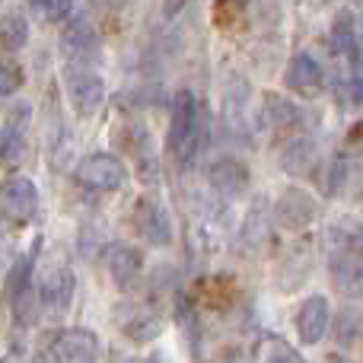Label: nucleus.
I'll return each mask as SVG.
<instances>
[{"mask_svg": "<svg viewBox=\"0 0 363 363\" xmlns=\"http://www.w3.org/2000/svg\"><path fill=\"white\" fill-rule=\"evenodd\" d=\"M29 4L48 19H67L70 13V0H29Z\"/></svg>", "mask_w": 363, "mask_h": 363, "instance_id": "obj_23", "label": "nucleus"}, {"mask_svg": "<svg viewBox=\"0 0 363 363\" xmlns=\"http://www.w3.org/2000/svg\"><path fill=\"white\" fill-rule=\"evenodd\" d=\"M322 83H325V70L313 55L300 51V55L290 57L287 70H284V86L290 93L300 96V99H313V96L322 93Z\"/></svg>", "mask_w": 363, "mask_h": 363, "instance_id": "obj_8", "label": "nucleus"}, {"mask_svg": "<svg viewBox=\"0 0 363 363\" xmlns=\"http://www.w3.org/2000/svg\"><path fill=\"white\" fill-rule=\"evenodd\" d=\"M26 74L23 67H19L16 61H6V57H0V102L10 99L13 93H16L19 86H23Z\"/></svg>", "mask_w": 363, "mask_h": 363, "instance_id": "obj_22", "label": "nucleus"}, {"mask_svg": "<svg viewBox=\"0 0 363 363\" xmlns=\"http://www.w3.org/2000/svg\"><path fill=\"white\" fill-rule=\"evenodd\" d=\"M332 284L338 294L351 296V300L363 296V252L360 249L345 245V249L335 252L332 255Z\"/></svg>", "mask_w": 363, "mask_h": 363, "instance_id": "obj_14", "label": "nucleus"}, {"mask_svg": "<svg viewBox=\"0 0 363 363\" xmlns=\"http://www.w3.org/2000/svg\"><path fill=\"white\" fill-rule=\"evenodd\" d=\"M332 45H335V51H341V55H347V57H357V51L363 48L360 45V29H357V16H354L351 10H345V13L335 16Z\"/></svg>", "mask_w": 363, "mask_h": 363, "instance_id": "obj_18", "label": "nucleus"}, {"mask_svg": "<svg viewBox=\"0 0 363 363\" xmlns=\"http://www.w3.org/2000/svg\"><path fill=\"white\" fill-rule=\"evenodd\" d=\"M118 325L128 338L140 341V345H144V341H153L160 335V319L147 306H125L118 313Z\"/></svg>", "mask_w": 363, "mask_h": 363, "instance_id": "obj_16", "label": "nucleus"}, {"mask_svg": "<svg viewBox=\"0 0 363 363\" xmlns=\"http://www.w3.org/2000/svg\"><path fill=\"white\" fill-rule=\"evenodd\" d=\"M4 294L13 309V319H16L19 325H32V319H35V313H38V296H35V287H32V258L29 255H23L13 264Z\"/></svg>", "mask_w": 363, "mask_h": 363, "instance_id": "obj_3", "label": "nucleus"}, {"mask_svg": "<svg viewBox=\"0 0 363 363\" xmlns=\"http://www.w3.org/2000/svg\"><path fill=\"white\" fill-rule=\"evenodd\" d=\"M264 108H268V125L271 128H294V125H300V112H296L287 99H281V96H268Z\"/></svg>", "mask_w": 363, "mask_h": 363, "instance_id": "obj_21", "label": "nucleus"}, {"mask_svg": "<svg viewBox=\"0 0 363 363\" xmlns=\"http://www.w3.org/2000/svg\"><path fill=\"white\" fill-rule=\"evenodd\" d=\"M106 268H108V277L118 290H134L140 284V274H144V258L134 245H125V242H115L108 245L106 252Z\"/></svg>", "mask_w": 363, "mask_h": 363, "instance_id": "obj_11", "label": "nucleus"}, {"mask_svg": "<svg viewBox=\"0 0 363 363\" xmlns=\"http://www.w3.org/2000/svg\"><path fill=\"white\" fill-rule=\"evenodd\" d=\"M57 363H99V338L89 328H67L51 345Z\"/></svg>", "mask_w": 363, "mask_h": 363, "instance_id": "obj_10", "label": "nucleus"}, {"mask_svg": "<svg viewBox=\"0 0 363 363\" xmlns=\"http://www.w3.org/2000/svg\"><path fill=\"white\" fill-rule=\"evenodd\" d=\"M77 179L93 191H118L125 185L128 172L121 166V160L112 157V153H89L77 166Z\"/></svg>", "mask_w": 363, "mask_h": 363, "instance_id": "obj_6", "label": "nucleus"}, {"mask_svg": "<svg viewBox=\"0 0 363 363\" xmlns=\"http://www.w3.org/2000/svg\"><path fill=\"white\" fill-rule=\"evenodd\" d=\"M96 48H99V35H96V29L89 26V19L77 16V19H70V23L64 26L61 51H64V57H67L70 64L86 67V61L96 55Z\"/></svg>", "mask_w": 363, "mask_h": 363, "instance_id": "obj_15", "label": "nucleus"}, {"mask_svg": "<svg viewBox=\"0 0 363 363\" xmlns=\"http://www.w3.org/2000/svg\"><path fill=\"white\" fill-rule=\"evenodd\" d=\"M182 4H185V0H172V4H169V6H166V10H169V13H172V10H179V6H182Z\"/></svg>", "mask_w": 363, "mask_h": 363, "instance_id": "obj_25", "label": "nucleus"}, {"mask_svg": "<svg viewBox=\"0 0 363 363\" xmlns=\"http://www.w3.org/2000/svg\"><path fill=\"white\" fill-rule=\"evenodd\" d=\"M0 213L13 223H29L38 213V188L26 176H6L0 182Z\"/></svg>", "mask_w": 363, "mask_h": 363, "instance_id": "obj_4", "label": "nucleus"}, {"mask_svg": "<svg viewBox=\"0 0 363 363\" xmlns=\"http://www.w3.org/2000/svg\"><path fill=\"white\" fill-rule=\"evenodd\" d=\"M328 325H332V303L328 296L313 294L303 300L300 313H296V335H300L303 345H319L328 335Z\"/></svg>", "mask_w": 363, "mask_h": 363, "instance_id": "obj_9", "label": "nucleus"}, {"mask_svg": "<svg viewBox=\"0 0 363 363\" xmlns=\"http://www.w3.org/2000/svg\"><path fill=\"white\" fill-rule=\"evenodd\" d=\"M315 160H319V150H315L313 138H294L281 153V166L290 176H306L315 166Z\"/></svg>", "mask_w": 363, "mask_h": 363, "instance_id": "obj_17", "label": "nucleus"}, {"mask_svg": "<svg viewBox=\"0 0 363 363\" xmlns=\"http://www.w3.org/2000/svg\"><path fill=\"white\" fill-rule=\"evenodd\" d=\"M32 363H57V360H55V354H51V351H45V354H38Z\"/></svg>", "mask_w": 363, "mask_h": 363, "instance_id": "obj_24", "label": "nucleus"}, {"mask_svg": "<svg viewBox=\"0 0 363 363\" xmlns=\"http://www.w3.org/2000/svg\"><path fill=\"white\" fill-rule=\"evenodd\" d=\"M255 363H306V360H303L284 338H264L262 345H258Z\"/></svg>", "mask_w": 363, "mask_h": 363, "instance_id": "obj_20", "label": "nucleus"}, {"mask_svg": "<svg viewBox=\"0 0 363 363\" xmlns=\"http://www.w3.org/2000/svg\"><path fill=\"white\" fill-rule=\"evenodd\" d=\"M0 363H16V357H0Z\"/></svg>", "mask_w": 363, "mask_h": 363, "instance_id": "obj_26", "label": "nucleus"}, {"mask_svg": "<svg viewBox=\"0 0 363 363\" xmlns=\"http://www.w3.org/2000/svg\"><path fill=\"white\" fill-rule=\"evenodd\" d=\"M74 290H77V277L67 264L51 262L38 271L35 296H38V309H45V313L51 315L67 313L70 303H74Z\"/></svg>", "mask_w": 363, "mask_h": 363, "instance_id": "obj_2", "label": "nucleus"}, {"mask_svg": "<svg viewBox=\"0 0 363 363\" xmlns=\"http://www.w3.org/2000/svg\"><path fill=\"white\" fill-rule=\"evenodd\" d=\"M315 213H319V201H315L306 188H287L274 204V220L290 233L306 230L315 220Z\"/></svg>", "mask_w": 363, "mask_h": 363, "instance_id": "obj_7", "label": "nucleus"}, {"mask_svg": "<svg viewBox=\"0 0 363 363\" xmlns=\"http://www.w3.org/2000/svg\"><path fill=\"white\" fill-rule=\"evenodd\" d=\"M134 226L150 245H169L172 242V220L166 207L153 198H140L134 204Z\"/></svg>", "mask_w": 363, "mask_h": 363, "instance_id": "obj_12", "label": "nucleus"}, {"mask_svg": "<svg viewBox=\"0 0 363 363\" xmlns=\"http://www.w3.org/2000/svg\"><path fill=\"white\" fill-rule=\"evenodd\" d=\"M207 182H211V188L217 194H223V198H242V194L249 191L252 176L242 160L220 157V160H213L211 169H207Z\"/></svg>", "mask_w": 363, "mask_h": 363, "instance_id": "obj_13", "label": "nucleus"}, {"mask_svg": "<svg viewBox=\"0 0 363 363\" xmlns=\"http://www.w3.org/2000/svg\"><path fill=\"white\" fill-rule=\"evenodd\" d=\"M198 102L188 89L176 93V102H172V118H169V150L172 157L179 160L182 166H188L198 153Z\"/></svg>", "mask_w": 363, "mask_h": 363, "instance_id": "obj_1", "label": "nucleus"}, {"mask_svg": "<svg viewBox=\"0 0 363 363\" xmlns=\"http://www.w3.org/2000/svg\"><path fill=\"white\" fill-rule=\"evenodd\" d=\"M67 99L80 118H93L99 112L102 99H106V83H102V77L96 70L74 64L67 70Z\"/></svg>", "mask_w": 363, "mask_h": 363, "instance_id": "obj_5", "label": "nucleus"}, {"mask_svg": "<svg viewBox=\"0 0 363 363\" xmlns=\"http://www.w3.org/2000/svg\"><path fill=\"white\" fill-rule=\"evenodd\" d=\"M29 42V23H26L23 13L10 10L0 16V48L4 51H19Z\"/></svg>", "mask_w": 363, "mask_h": 363, "instance_id": "obj_19", "label": "nucleus"}]
</instances>
